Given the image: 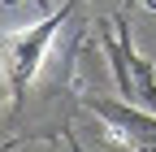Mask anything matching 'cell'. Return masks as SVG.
I'll return each instance as SVG.
<instances>
[{"mask_svg": "<svg viewBox=\"0 0 156 152\" xmlns=\"http://www.w3.org/2000/svg\"><path fill=\"white\" fill-rule=\"evenodd\" d=\"M74 5L78 0H69V5H61V9H52L48 17H39L35 26H22V31H9L5 35V83H9V109H17L22 104V96H26V87H30V78H35V70L44 65V56H48V48H52V39H56V31L65 26V17L74 13Z\"/></svg>", "mask_w": 156, "mask_h": 152, "instance_id": "obj_1", "label": "cell"}, {"mask_svg": "<svg viewBox=\"0 0 156 152\" xmlns=\"http://www.w3.org/2000/svg\"><path fill=\"white\" fill-rule=\"evenodd\" d=\"M104 52L113 61V83H117V91H122V100L156 109V65L134 52V44H130V17L126 13L113 22V35H104Z\"/></svg>", "mask_w": 156, "mask_h": 152, "instance_id": "obj_2", "label": "cell"}, {"mask_svg": "<svg viewBox=\"0 0 156 152\" xmlns=\"http://www.w3.org/2000/svg\"><path fill=\"white\" fill-rule=\"evenodd\" d=\"M83 104L104 122V130L113 135V143L139 148V152H152V148H156V109L130 104V100L117 104V100H100V96H87Z\"/></svg>", "mask_w": 156, "mask_h": 152, "instance_id": "obj_3", "label": "cell"}, {"mask_svg": "<svg viewBox=\"0 0 156 152\" xmlns=\"http://www.w3.org/2000/svg\"><path fill=\"white\" fill-rule=\"evenodd\" d=\"M143 5H147V9H156V0H143Z\"/></svg>", "mask_w": 156, "mask_h": 152, "instance_id": "obj_4", "label": "cell"}]
</instances>
